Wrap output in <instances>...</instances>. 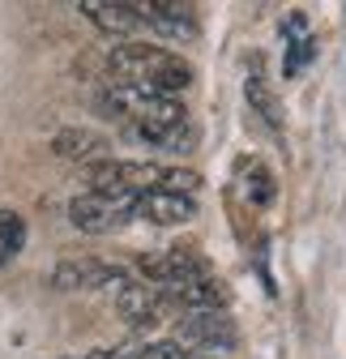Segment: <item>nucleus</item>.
I'll return each instance as SVG.
<instances>
[{
  "label": "nucleus",
  "mask_w": 346,
  "mask_h": 359,
  "mask_svg": "<svg viewBox=\"0 0 346 359\" xmlns=\"http://www.w3.org/2000/svg\"><path fill=\"white\" fill-rule=\"evenodd\" d=\"M240 175H244V197H248L252 205H270V201H274V175H270L261 163H244Z\"/></svg>",
  "instance_id": "nucleus-12"
},
{
  "label": "nucleus",
  "mask_w": 346,
  "mask_h": 359,
  "mask_svg": "<svg viewBox=\"0 0 346 359\" xmlns=\"http://www.w3.org/2000/svg\"><path fill=\"white\" fill-rule=\"evenodd\" d=\"M124 359H188V351H184L176 338H162V342H150V346L128 351Z\"/></svg>",
  "instance_id": "nucleus-15"
},
{
  "label": "nucleus",
  "mask_w": 346,
  "mask_h": 359,
  "mask_svg": "<svg viewBox=\"0 0 346 359\" xmlns=\"http://www.w3.org/2000/svg\"><path fill=\"white\" fill-rule=\"evenodd\" d=\"M128 283V269L120 265H107V261H95V257H73V261H60L52 269V287L56 291H124Z\"/></svg>",
  "instance_id": "nucleus-4"
},
{
  "label": "nucleus",
  "mask_w": 346,
  "mask_h": 359,
  "mask_svg": "<svg viewBox=\"0 0 346 359\" xmlns=\"http://www.w3.org/2000/svg\"><path fill=\"white\" fill-rule=\"evenodd\" d=\"M22 244H26V222H22V214L0 210V265L13 261L22 252Z\"/></svg>",
  "instance_id": "nucleus-13"
},
{
  "label": "nucleus",
  "mask_w": 346,
  "mask_h": 359,
  "mask_svg": "<svg viewBox=\"0 0 346 359\" xmlns=\"http://www.w3.org/2000/svg\"><path fill=\"white\" fill-rule=\"evenodd\" d=\"M141 9V26H154L167 39H193L197 34V13L193 5H176V0H150Z\"/></svg>",
  "instance_id": "nucleus-8"
},
{
  "label": "nucleus",
  "mask_w": 346,
  "mask_h": 359,
  "mask_svg": "<svg viewBox=\"0 0 346 359\" xmlns=\"http://www.w3.org/2000/svg\"><path fill=\"white\" fill-rule=\"evenodd\" d=\"M137 218V197H107V193H77L69 201V222L77 231L107 236Z\"/></svg>",
  "instance_id": "nucleus-3"
},
{
  "label": "nucleus",
  "mask_w": 346,
  "mask_h": 359,
  "mask_svg": "<svg viewBox=\"0 0 346 359\" xmlns=\"http://www.w3.org/2000/svg\"><path fill=\"white\" fill-rule=\"evenodd\" d=\"M176 342L184 351H231L240 338H235V325L223 312H188L176 325Z\"/></svg>",
  "instance_id": "nucleus-6"
},
{
  "label": "nucleus",
  "mask_w": 346,
  "mask_h": 359,
  "mask_svg": "<svg viewBox=\"0 0 346 359\" xmlns=\"http://www.w3.org/2000/svg\"><path fill=\"white\" fill-rule=\"evenodd\" d=\"M103 34H133L141 26V9L137 5H120V0H81L77 5Z\"/></svg>",
  "instance_id": "nucleus-10"
},
{
  "label": "nucleus",
  "mask_w": 346,
  "mask_h": 359,
  "mask_svg": "<svg viewBox=\"0 0 346 359\" xmlns=\"http://www.w3.org/2000/svg\"><path fill=\"white\" fill-rule=\"evenodd\" d=\"M312 60V39H299V43H291V52H286V65H282V73L286 77H295L299 69H304Z\"/></svg>",
  "instance_id": "nucleus-16"
},
{
  "label": "nucleus",
  "mask_w": 346,
  "mask_h": 359,
  "mask_svg": "<svg viewBox=\"0 0 346 359\" xmlns=\"http://www.w3.org/2000/svg\"><path fill=\"white\" fill-rule=\"evenodd\" d=\"M116 308H120V317L128 325H137V330H150L162 321V312H167V295L150 283H128L120 295H116Z\"/></svg>",
  "instance_id": "nucleus-7"
},
{
  "label": "nucleus",
  "mask_w": 346,
  "mask_h": 359,
  "mask_svg": "<svg viewBox=\"0 0 346 359\" xmlns=\"http://www.w3.org/2000/svg\"><path fill=\"white\" fill-rule=\"evenodd\" d=\"M85 184L90 193H107V197H146V193H180L193 197L201 175L184 171V167H162V163H120V158H103L85 167Z\"/></svg>",
  "instance_id": "nucleus-1"
},
{
  "label": "nucleus",
  "mask_w": 346,
  "mask_h": 359,
  "mask_svg": "<svg viewBox=\"0 0 346 359\" xmlns=\"http://www.w3.org/2000/svg\"><path fill=\"white\" fill-rule=\"evenodd\" d=\"M52 150L60 154V158H73V163H103V154L111 150L107 146V137L103 133H95V128H60L56 137H52Z\"/></svg>",
  "instance_id": "nucleus-11"
},
{
  "label": "nucleus",
  "mask_w": 346,
  "mask_h": 359,
  "mask_svg": "<svg viewBox=\"0 0 346 359\" xmlns=\"http://www.w3.org/2000/svg\"><path fill=\"white\" fill-rule=\"evenodd\" d=\"M137 218L154 222V227H180V222L197 218V201L180 193H146L137 197Z\"/></svg>",
  "instance_id": "nucleus-9"
},
{
  "label": "nucleus",
  "mask_w": 346,
  "mask_h": 359,
  "mask_svg": "<svg viewBox=\"0 0 346 359\" xmlns=\"http://www.w3.org/2000/svg\"><path fill=\"white\" fill-rule=\"evenodd\" d=\"M244 90H248V103L265 116V124H270V128H282V107H278V99L265 90V81H261V77H248Z\"/></svg>",
  "instance_id": "nucleus-14"
},
{
  "label": "nucleus",
  "mask_w": 346,
  "mask_h": 359,
  "mask_svg": "<svg viewBox=\"0 0 346 359\" xmlns=\"http://www.w3.org/2000/svg\"><path fill=\"white\" fill-rule=\"evenodd\" d=\"M107 69L116 81L141 86L150 95H167V99H176L180 90L193 86V65L167 48H154V43H120L107 56Z\"/></svg>",
  "instance_id": "nucleus-2"
},
{
  "label": "nucleus",
  "mask_w": 346,
  "mask_h": 359,
  "mask_svg": "<svg viewBox=\"0 0 346 359\" xmlns=\"http://www.w3.org/2000/svg\"><path fill=\"white\" fill-rule=\"evenodd\" d=\"M141 274H146L150 287H158V291H171V287H188V283L214 278V274H209V261L197 257L193 248H167V252H150V257H141Z\"/></svg>",
  "instance_id": "nucleus-5"
}]
</instances>
